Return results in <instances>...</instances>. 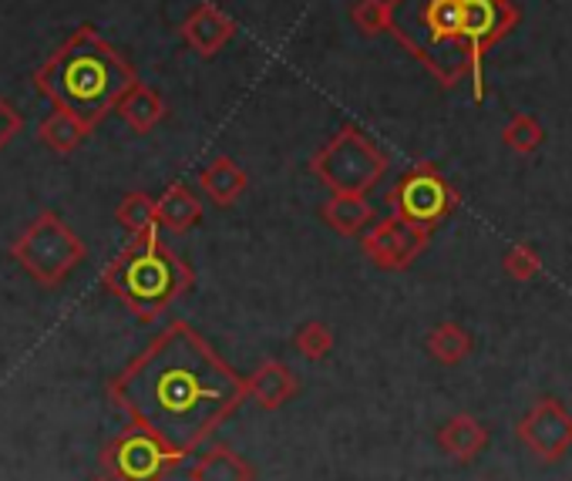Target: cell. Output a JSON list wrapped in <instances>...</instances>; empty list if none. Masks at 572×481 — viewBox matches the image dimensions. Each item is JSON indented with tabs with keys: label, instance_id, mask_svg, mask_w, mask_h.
I'll return each mask as SVG.
<instances>
[{
	"label": "cell",
	"instance_id": "obj_1",
	"mask_svg": "<svg viewBox=\"0 0 572 481\" xmlns=\"http://www.w3.org/2000/svg\"><path fill=\"white\" fill-rule=\"evenodd\" d=\"M108 400L188 458L240 411L246 381L193 324L172 320L108 381Z\"/></svg>",
	"mask_w": 572,
	"mask_h": 481
},
{
	"label": "cell",
	"instance_id": "obj_2",
	"mask_svg": "<svg viewBox=\"0 0 572 481\" xmlns=\"http://www.w3.org/2000/svg\"><path fill=\"white\" fill-rule=\"evenodd\" d=\"M135 82V68L92 24H82L34 71V88L88 129L101 125Z\"/></svg>",
	"mask_w": 572,
	"mask_h": 481
},
{
	"label": "cell",
	"instance_id": "obj_3",
	"mask_svg": "<svg viewBox=\"0 0 572 481\" xmlns=\"http://www.w3.org/2000/svg\"><path fill=\"white\" fill-rule=\"evenodd\" d=\"M388 27L438 77H451L499 31L495 0H388Z\"/></svg>",
	"mask_w": 572,
	"mask_h": 481
},
{
	"label": "cell",
	"instance_id": "obj_4",
	"mask_svg": "<svg viewBox=\"0 0 572 481\" xmlns=\"http://www.w3.org/2000/svg\"><path fill=\"white\" fill-rule=\"evenodd\" d=\"M196 284V273L159 236L132 243L101 269V287L138 320H159Z\"/></svg>",
	"mask_w": 572,
	"mask_h": 481
},
{
	"label": "cell",
	"instance_id": "obj_5",
	"mask_svg": "<svg viewBox=\"0 0 572 481\" xmlns=\"http://www.w3.org/2000/svg\"><path fill=\"white\" fill-rule=\"evenodd\" d=\"M11 256L41 287H58L78 269L88 250L78 239V232H74L58 213L45 209V213H37L11 243Z\"/></svg>",
	"mask_w": 572,
	"mask_h": 481
},
{
	"label": "cell",
	"instance_id": "obj_6",
	"mask_svg": "<svg viewBox=\"0 0 572 481\" xmlns=\"http://www.w3.org/2000/svg\"><path fill=\"white\" fill-rule=\"evenodd\" d=\"M311 172L330 189V195H367L385 172V155L357 129H343L311 158Z\"/></svg>",
	"mask_w": 572,
	"mask_h": 481
},
{
	"label": "cell",
	"instance_id": "obj_7",
	"mask_svg": "<svg viewBox=\"0 0 572 481\" xmlns=\"http://www.w3.org/2000/svg\"><path fill=\"white\" fill-rule=\"evenodd\" d=\"M182 461V452L138 424H129L101 448V474L111 481H166Z\"/></svg>",
	"mask_w": 572,
	"mask_h": 481
},
{
	"label": "cell",
	"instance_id": "obj_8",
	"mask_svg": "<svg viewBox=\"0 0 572 481\" xmlns=\"http://www.w3.org/2000/svg\"><path fill=\"white\" fill-rule=\"evenodd\" d=\"M388 203L394 206V216H401L414 226L431 229L438 219H445L451 213L454 195L435 169L417 166L394 185V192L388 195Z\"/></svg>",
	"mask_w": 572,
	"mask_h": 481
},
{
	"label": "cell",
	"instance_id": "obj_9",
	"mask_svg": "<svg viewBox=\"0 0 572 481\" xmlns=\"http://www.w3.org/2000/svg\"><path fill=\"white\" fill-rule=\"evenodd\" d=\"M519 441L539 461H559L572 448V414L552 397H543L519 421Z\"/></svg>",
	"mask_w": 572,
	"mask_h": 481
},
{
	"label": "cell",
	"instance_id": "obj_10",
	"mask_svg": "<svg viewBox=\"0 0 572 481\" xmlns=\"http://www.w3.org/2000/svg\"><path fill=\"white\" fill-rule=\"evenodd\" d=\"M428 243V229L425 226H414L401 216L391 219H380L364 239V256L380 266V269H404L407 263H414V256L425 250Z\"/></svg>",
	"mask_w": 572,
	"mask_h": 481
},
{
	"label": "cell",
	"instance_id": "obj_11",
	"mask_svg": "<svg viewBox=\"0 0 572 481\" xmlns=\"http://www.w3.org/2000/svg\"><path fill=\"white\" fill-rule=\"evenodd\" d=\"M179 34L199 58H216L236 37V21L229 14H222L216 4H199L193 14L182 21Z\"/></svg>",
	"mask_w": 572,
	"mask_h": 481
},
{
	"label": "cell",
	"instance_id": "obj_12",
	"mask_svg": "<svg viewBox=\"0 0 572 481\" xmlns=\"http://www.w3.org/2000/svg\"><path fill=\"white\" fill-rule=\"evenodd\" d=\"M243 381H246V397H253L263 411H277V408L287 405V400H293L300 394L296 374L277 357L259 360V368Z\"/></svg>",
	"mask_w": 572,
	"mask_h": 481
},
{
	"label": "cell",
	"instance_id": "obj_13",
	"mask_svg": "<svg viewBox=\"0 0 572 481\" xmlns=\"http://www.w3.org/2000/svg\"><path fill=\"white\" fill-rule=\"evenodd\" d=\"M438 448L451 461L468 465V461H475L488 448V428L478 418H472V414H454L438 431Z\"/></svg>",
	"mask_w": 572,
	"mask_h": 481
},
{
	"label": "cell",
	"instance_id": "obj_14",
	"mask_svg": "<svg viewBox=\"0 0 572 481\" xmlns=\"http://www.w3.org/2000/svg\"><path fill=\"white\" fill-rule=\"evenodd\" d=\"M114 111L122 115V122H125L132 132L148 135L151 129H159V122L169 115V105H166V98H162L156 88H151V85L135 82V85L122 95V101L114 105Z\"/></svg>",
	"mask_w": 572,
	"mask_h": 481
},
{
	"label": "cell",
	"instance_id": "obj_15",
	"mask_svg": "<svg viewBox=\"0 0 572 481\" xmlns=\"http://www.w3.org/2000/svg\"><path fill=\"white\" fill-rule=\"evenodd\" d=\"M188 481H256V471L236 448L212 445L188 468Z\"/></svg>",
	"mask_w": 572,
	"mask_h": 481
},
{
	"label": "cell",
	"instance_id": "obj_16",
	"mask_svg": "<svg viewBox=\"0 0 572 481\" xmlns=\"http://www.w3.org/2000/svg\"><path fill=\"white\" fill-rule=\"evenodd\" d=\"M156 216H159V226H166L169 232H188L193 226H199L203 219V203L199 195L182 185V182H172L159 199H156Z\"/></svg>",
	"mask_w": 572,
	"mask_h": 481
},
{
	"label": "cell",
	"instance_id": "obj_17",
	"mask_svg": "<svg viewBox=\"0 0 572 481\" xmlns=\"http://www.w3.org/2000/svg\"><path fill=\"white\" fill-rule=\"evenodd\" d=\"M199 189L212 199L216 206H233L236 199L250 189V176L233 163L229 155H219L199 172Z\"/></svg>",
	"mask_w": 572,
	"mask_h": 481
},
{
	"label": "cell",
	"instance_id": "obj_18",
	"mask_svg": "<svg viewBox=\"0 0 572 481\" xmlns=\"http://www.w3.org/2000/svg\"><path fill=\"white\" fill-rule=\"evenodd\" d=\"M95 129H88L82 118H74L64 108H54L41 125H37V139H41L54 155H71Z\"/></svg>",
	"mask_w": 572,
	"mask_h": 481
},
{
	"label": "cell",
	"instance_id": "obj_19",
	"mask_svg": "<svg viewBox=\"0 0 572 481\" xmlns=\"http://www.w3.org/2000/svg\"><path fill=\"white\" fill-rule=\"evenodd\" d=\"M119 226L132 236V239H148V236H159V216H156V199L148 192H129L119 209Z\"/></svg>",
	"mask_w": 572,
	"mask_h": 481
},
{
	"label": "cell",
	"instance_id": "obj_20",
	"mask_svg": "<svg viewBox=\"0 0 572 481\" xmlns=\"http://www.w3.org/2000/svg\"><path fill=\"white\" fill-rule=\"evenodd\" d=\"M324 223L340 236H357L370 223V206L364 195H330V203L320 209Z\"/></svg>",
	"mask_w": 572,
	"mask_h": 481
},
{
	"label": "cell",
	"instance_id": "obj_21",
	"mask_svg": "<svg viewBox=\"0 0 572 481\" xmlns=\"http://www.w3.org/2000/svg\"><path fill=\"white\" fill-rule=\"evenodd\" d=\"M428 350L435 360H441V364H458V360H465L468 350H472V340L462 327L454 324H441L431 337H428Z\"/></svg>",
	"mask_w": 572,
	"mask_h": 481
},
{
	"label": "cell",
	"instance_id": "obj_22",
	"mask_svg": "<svg viewBox=\"0 0 572 481\" xmlns=\"http://www.w3.org/2000/svg\"><path fill=\"white\" fill-rule=\"evenodd\" d=\"M293 344H296V350L307 357V360H324L333 350V334L324 324H317V320H311V324H303L296 330Z\"/></svg>",
	"mask_w": 572,
	"mask_h": 481
},
{
	"label": "cell",
	"instance_id": "obj_23",
	"mask_svg": "<svg viewBox=\"0 0 572 481\" xmlns=\"http://www.w3.org/2000/svg\"><path fill=\"white\" fill-rule=\"evenodd\" d=\"M354 24L364 31V34H377L388 27V4L385 0H361L354 8Z\"/></svg>",
	"mask_w": 572,
	"mask_h": 481
},
{
	"label": "cell",
	"instance_id": "obj_24",
	"mask_svg": "<svg viewBox=\"0 0 572 481\" xmlns=\"http://www.w3.org/2000/svg\"><path fill=\"white\" fill-rule=\"evenodd\" d=\"M24 129V118L21 111L8 101V98H0V152H4Z\"/></svg>",
	"mask_w": 572,
	"mask_h": 481
},
{
	"label": "cell",
	"instance_id": "obj_25",
	"mask_svg": "<svg viewBox=\"0 0 572 481\" xmlns=\"http://www.w3.org/2000/svg\"><path fill=\"white\" fill-rule=\"evenodd\" d=\"M509 266H512V273H515V276H528L532 269H536V260L525 256V253H512Z\"/></svg>",
	"mask_w": 572,
	"mask_h": 481
},
{
	"label": "cell",
	"instance_id": "obj_26",
	"mask_svg": "<svg viewBox=\"0 0 572 481\" xmlns=\"http://www.w3.org/2000/svg\"><path fill=\"white\" fill-rule=\"evenodd\" d=\"M92 481H111V478H105V474H98V478H92Z\"/></svg>",
	"mask_w": 572,
	"mask_h": 481
}]
</instances>
